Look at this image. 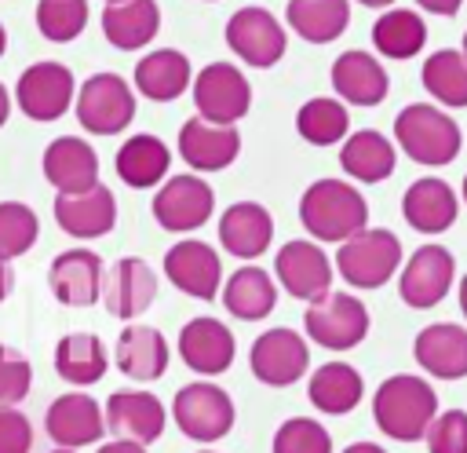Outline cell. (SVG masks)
Wrapping results in <instances>:
<instances>
[{
	"mask_svg": "<svg viewBox=\"0 0 467 453\" xmlns=\"http://www.w3.org/2000/svg\"><path fill=\"white\" fill-rule=\"evenodd\" d=\"M372 416H376V427L394 442H420L431 420L438 416V395L423 376L398 373L376 387Z\"/></svg>",
	"mask_w": 467,
	"mask_h": 453,
	"instance_id": "obj_1",
	"label": "cell"
},
{
	"mask_svg": "<svg viewBox=\"0 0 467 453\" xmlns=\"http://www.w3.org/2000/svg\"><path fill=\"white\" fill-rule=\"evenodd\" d=\"M299 223L317 241H347L368 226V205L347 179H317L299 197Z\"/></svg>",
	"mask_w": 467,
	"mask_h": 453,
	"instance_id": "obj_2",
	"label": "cell"
},
{
	"mask_svg": "<svg viewBox=\"0 0 467 453\" xmlns=\"http://www.w3.org/2000/svg\"><path fill=\"white\" fill-rule=\"evenodd\" d=\"M394 139L423 168L452 164L456 153H460V146H463L460 124L445 110H438L431 102H409L394 117Z\"/></svg>",
	"mask_w": 467,
	"mask_h": 453,
	"instance_id": "obj_3",
	"label": "cell"
},
{
	"mask_svg": "<svg viewBox=\"0 0 467 453\" xmlns=\"http://www.w3.org/2000/svg\"><path fill=\"white\" fill-rule=\"evenodd\" d=\"M401 267V241L390 230L365 226L354 237H347L336 252V270L354 289H379L394 278Z\"/></svg>",
	"mask_w": 467,
	"mask_h": 453,
	"instance_id": "obj_4",
	"label": "cell"
},
{
	"mask_svg": "<svg viewBox=\"0 0 467 453\" xmlns=\"http://www.w3.org/2000/svg\"><path fill=\"white\" fill-rule=\"evenodd\" d=\"M303 329L314 343H321L328 351H350L368 336V311L358 296L328 289L325 296L310 300V307L303 314Z\"/></svg>",
	"mask_w": 467,
	"mask_h": 453,
	"instance_id": "obj_5",
	"label": "cell"
},
{
	"mask_svg": "<svg viewBox=\"0 0 467 453\" xmlns=\"http://www.w3.org/2000/svg\"><path fill=\"white\" fill-rule=\"evenodd\" d=\"M171 416H175V424L186 438L219 442L234 427V402L219 384L197 380V384H186V387L175 391Z\"/></svg>",
	"mask_w": 467,
	"mask_h": 453,
	"instance_id": "obj_6",
	"label": "cell"
},
{
	"mask_svg": "<svg viewBox=\"0 0 467 453\" xmlns=\"http://www.w3.org/2000/svg\"><path fill=\"white\" fill-rule=\"evenodd\" d=\"M135 117V95L124 77L117 73H95L77 91V121L91 135H117Z\"/></svg>",
	"mask_w": 467,
	"mask_h": 453,
	"instance_id": "obj_7",
	"label": "cell"
},
{
	"mask_svg": "<svg viewBox=\"0 0 467 453\" xmlns=\"http://www.w3.org/2000/svg\"><path fill=\"white\" fill-rule=\"evenodd\" d=\"M226 44L230 51H237L241 62L255 66V69H266L274 62H281L285 47H288V37H285V26L266 11V7H237L230 18H226Z\"/></svg>",
	"mask_w": 467,
	"mask_h": 453,
	"instance_id": "obj_8",
	"label": "cell"
},
{
	"mask_svg": "<svg viewBox=\"0 0 467 453\" xmlns=\"http://www.w3.org/2000/svg\"><path fill=\"white\" fill-rule=\"evenodd\" d=\"M193 106L197 117L212 124H237L252 106V88L241 69L230 62H208L193 77Z\"/></svg>",
	"mask_w": 467,
	"mask_h": 453,
	"instance_id": "obj_9",
	"label": "cell"
},
{
	"mask_svg": "<svg viewBox=\"0 0 467 453\" xmlns=\"http://www.w3.org/2000/svg\"><path fill=\"white\" fill-rule=\"evenodd\" d=\"M456 281V259L445 245H420L409 263L401 267V278H398V292L409 307L416 311H431L438 307L449 289Z\"/></svg>",
	"mask_w": 467,
	"mask_h": 453,
	"instance_id": "obj_10",
	"label": "cell"
},
{
	"mask_svg": "<svg viewBox=\"0 0 467 453\" xmlns=\"http://www.w3.org/2000/svg\"><path fill=\"white\" fill-rule=\"evenodd\" d=\"M73 73L62 62H33L15 84V102L29 121H58L73 102Z\"/></svg>",
	"mask_w": 467,
	"mask_h": 453,
	"instance_id": "obj_11",
	"label": "cell"
},
{
	"mask_svg": "<svg viewBox=\"0 0 467 453\" xmlns=\"http://www.w3.org/2000/svg\"><path fill=\"white\" fill-rule=\"evenodd\" d=\"M212 208H215L212 186L201 175H190V172L168 179L157 190V197H153V219L164 230H171V234H186V230L204 226L208 216H212Z\"/></svg>",
	"mask_w": 467,
	"mask_h": 453,
	"instance_id": "obj_12",
	"label": "cell"
},
{
	"mask_svg": "<svg viewBox=\"0 0 467 453\" xmlns=\"http://www.w3.org/2000/svg\"><path fill=\"white\" fill-rule=\"evenodd\" d=\"M252 373L270 384V387H288L296 384L306 365H310V347L296 329H266L263 336H255L252 354H248Z\"/></svg>",
	"mask_w": 467,
	"mask_h": 453,
	"instance_id": "obj_13",
	"label": "cell"
},
{
	"mask_svg": "<svg viewBox=\"0 0 467 453\" xmlns=\"http://www.w3.org/2000/svg\"><path fill=\"white\" fill-rule=\"evenodd\" d=\"M44 427L51 435L55 446L62 449H80L88 442H99L106 435V413L99 409V402L91 395H80V391H69V395H58L47 413H44Z\"/></svg>",
	"mask_w": 467,
	"mask_h": 453,
	"instance_id": "obj_14",
	"label": "cell"
},
{
	"mask_svg": "<svg viewBox=\"0 0 467 453\" xmlns=\"http://www.w3.org/2000/svg\"><path fill=\"white\" fill-rule=\"evenodd\" d=\"M274 274L285 285L288 296L296 300H317L328 292L332 285V263L321 252V245L314 241H288L281 245V252L274 256Z\"/></svg>",
	"mask_w": 467,
	"mask_h": 453,
	"instance_id": "obj_15",
	"label": "cell"
},
{
	"mask_svg": "<svg viewBox=\"0 0 467 453\" xmlns=\"http://www.w3.org/2000/svg\"><path fill=\"white\" fill-rule=\"evenodd\" d=\"M241 153V135L234 124H212L204 117H190L179 128V157L197 172H223Z\"/></svg>",
	"mask_w": 467,
	"mask_h": 453,
	"instance_id": "obj_16",
	"label": "cell"
},
{
	"mask_svg": "<svg viewBox=\"0 0 467 453\" xmlns=\"http://www.w3.org/2000/svg\"><path fill=\"white\" fill-rule=\"evenodd\" d=\"M164 274L175 281V289H182L193 300H215L219 281H223V263L215 256V248H208L204 241H175L164 252Z\"/></svg>",
	"mask_w": 467,
	"mask_h": 453,
	"instance_id": "obj_17",
	"label": "cell"
},
{
	"mask_svg": "<svg viewBox=\"0 0 467 453\" xmlns=\"http://www.w3.org/2000/svg\"><path fill=\"white\" fill-rule=\"evenodd\" d=\"M102 278H106L102 259L91 248L58 252L47 270V285H51L55 300L66 307H91L102 296Z\"/></svg>",
	"mask_w": 467,
	"mask_h": 453,
	"instance_id": "obj_18",
	"label": "cell"
},
{
	"mask_svg": "<svg viewBox=\"0 0 467 453\" xmlns=\"http://www.w3.org/2000/svg\"><path fill=\"white\" fill-rule=\"evenodd\" d=\"M164 420H168V413H164L161 398L150 391H113L106 398V427L117 438L150 446L161 438Z\"/></svg>",
	"mask_w": 467,
	"mask_h": 453,
	"instance_id": "obj_19",
	"label": "cell"
},
{
	"mask_svg": "<svg viewBox=\"0 0 467 453\" xmlns=\"http://www.w3.org/2000/svg\"><path fill=\"white\" fill-rule=\"evenodd\" d=\"M234 332L219 318H190L179 332V358L201 373V376H219L234 365Z\"/></svg>",
	"mask_w": 467,
	"mask_h": 453,
	"instance_id": "obj_20",
	"label": "cell"
},
{
	"mask_svg": "<svg viewBox=\"0 0 467 453\" xmlns=\"http://www.w3.org/2000/svg\"><path fill=\"white\" fill-rule=\"evenodd\" d=\"M456 212H460V194L438 175H423V179L409 183V190L401 197V216L420 234L449 230L456 223Z\"/></svg>",
	"mask_w": 467,
	"mask_h": 453,
	"instance_id": "obj_21",
	"label": "cell"
},
{
	"mask_svg": "<svg viewBox=\"0 0 467 453\" xmlns=\"http://www.w3.org/2000/svg\"><path fill=\"white\" fill-rule=\"evenodd\" d=\"M412 354L423 373L438 380H463L467 376V329L452 321H434L416 332Z\"/></svg>",
	"mask_w": 467,
	"mask_h": 453,
	"instance_id": "obj_22",
	"label": "cell"
},
{
	"mask_svg": "<svg viewBox=\"0 0 467 453\" xmlns=\"http://www.w3.org/2000/svg\"><path fill=\"white\" fill-rule=\"evenodd\" d=\"M44 179L58 194H84L99 183V153L84 139L62 135L44 150Z\"/></svg>",
	"mask_w": 467,
	"mask_h": 453,
	"instance_id": "obj_23",
	"label": "cell"
},
{
	"mask_svg": "<svg viewBox=\"0 0 467 453\" xmlns=\"http://www.w3.org/2000/svg\"><path fill=\"white\" fill-rule=\"evenodd\" d=\"M55 219L69 237H102L117 223V197L109 186L95 183L84 194H58L55 197Z\"/></svg>",
	"mask_w": 467,
	"mask_h": 453,
	"instance_id": "obj_24",
	"label": "cell"
},
{
	"mask_svg": "<svg viewBox=\"0 0 467 453\" xmlns=\"http://www.w3.org/2000/svg\"><path fill=\"white\" fill-rule=\"evenodd\" d=\"M153 296H157V274L135 256L117 259L102 278V300H106V311L113 318L142 314L153 303Z\"/></svg>",
	"mask_w": 467,
	"mask_h": 453,
	"instance_id": "obj_25",
	"label": "cell"
},
{
	"mask_svg": "<svg viewBox=\"0 0 467 453\" xmlns=\"http://www.w3.org/2000/svg\"><path fill=\"white\" fill-rule=\"evenodd\" d=\"M332 88L339 95V102L350 106H379L387 99V69L379 66L376 55L368 51H343L332 62Z\"/></svg>",
	"mask_w": 467,
	"mask_h": 453,
	"instance_id": "obj_26",
	"label": "cell"
},
{
	"mask_svg": "<svg viewBox=\"0 0 467 453\" xmlns=\"http://www.w3.org/2000/svg\"><path fill=\"white\" fill-rule=\"evenodd\" d=\"M274 241V219L263 205L255 201H237L223 212L219 219V245L230 252V256H241V259H255L270 248Z\"/></svg>",
	"mask_w": 467,
	"mask_h": 453,
	"instance_id": "obj_27",
	"label": "cell"
},
{
	"mask_svg": "<svg viewBox=\"0 0 467 453\" xmlns=\"http://www.w3.org/2000/svg\"><path fill=\"white\" fill-rule=\"evenodd\" d=\"M161 29V7L157 0H120L106 4L102 11V37L117 51H139L146 47Z\"/></svg>",
	"mask_w": 467,
	"mask_h": 453,
	"instance_id": "obj_28",
	"label": "cell"
},
{
	"mask_svg": "<svg viewBox=\"0 0 467 453\" xmlns=\"http://www.w3.org/2000/svg\"><path fill=\"white\" fill-rule=\"evenodd\" d=\"M190 84H193L190 58H186L182 51H175V47L150 51L146 58L135 62V88H139V95H146L150 102H171V99H179Z\"/></svg>",
	"mask_w": 467,
	"mask_h": 453,
	"instance_id": "obj_29",
	"label": "cell"
},
{
	"mask_svg": "<svg viewBox=\"0 0 467 453\" xmlns=\"http://www.w3.org/2000/svg\"><path fill=\"white\" fill-rule=\"evenodd\" d=\"M117 369L131 380H157L168 369V340L153 325H124L117 336Z\"/></svg>",
	"mask_w": 467,
	"mask_h": 453,
	"instance_id": "obj_30",
	"label": "cell"
},
{
	"mask_svg": "<svg viewBox=\"0 0 467 453\" xmlns=\"http://www.w3.org/2000/svg\"><path fill=\"white\" fill-rule=\"evenodd\" d=\"M339 164L350 179L358 183H383L394 164H398V153H394V142L376 132V128H361L354 132L350 139H343L339 146Z\"/></svg>",
	"mask_w": 467,
	"mask_h": 453,
	"instance_id": "obj_31",
	"label": "cell"
},
{
	"mask_svg": "<svg viewBox=\"0 0 467 453\" xmlns=\"http://www.w3.org/2000/svg\"><path fill=\"white\" fill-rule=\"evenodd\" d=\"M117 175L124 186L131 190H146L153 183H161L168 175V164H171V150L157 139V135H131L124 139V146L117 150Z\"/></svg>",
	"mask_w": 467,
	"mask_h": 453,
	"instance_id": "obj_32",
	"label": "cell"
},
{
	"mask_svg": "<svg viewBox=\"0 0 467 453\" xmlns=\"http://www.w3.org/2000/svg\"><path fill=\"white\" fill-rule=\"evenodd\" d=\"M306 395H310V406L314 409L332 413V416H343V413H350L361 402L365 384H361V373L354 365H347V362H325L321 369L310 373Z\"/></svg>",
	"mask_w": 467,
	"mask_h": 453,
	"instance_id": "obj_33",
	"label": "cell"
},
{
	"mask_svg": "<svg viewBox=\"0 0 467 453\" xmlns=\"http://www.w3.org/2000/svg\"><path fill=\"white\" fill-rule=\"evenodd\" d=\"M285 22L306 44H332L336 37H343L350 22V4L347 0H288Z\"/></svg>",
	"mask_w": 467,
	"mask_h": 453,
	"instance_id": "obj_34",
	"label": "cell"
},
{
	"mask_svg": "<svg viewBox=\"0 0 467 453\" xmlns=\"http://www.w3.org/2000/svg\"><path fill=\"white\" fill-rule=\"evenodd\" d=\"M223 303H226V311L234 314V318H241V321H259V318H266L270 311H274V303H277V285H274V278L263 270V267H241V270H234L230 274V281L223 285Z\"/></svg>",
	"mask_w": 467,
	"mask_h": 453,
	"instance_id": "obj_35",
	"label": "cell"
},
{
	"mask_svg": "<svg viewBox=\"0 0 467 453\" xmlns=\"http://www.w3.org/2000/svg\"><path fill=\"white\" fill-rule=\"evenodd\" d=\"M106 347L95 332H66L55 347V369L62 380L77 384V387H88V384H99L106 376Z\"/></svg>",
	"mask_w": 467,
	"mask_h": 453,
	"instance_id": "obj_36",
	"label": "cell"
},
{
	"mask_svg": "<svg viewBox=\"0 0 467 453\" xmlns=\"http://www.w3.org/2000/svg\"><path fill=\"white\" fill-rule=\"evenodd\" d=\"M372 44L387 58H412L427 44V22L420 11L409 7H387L372 22Z\"/></svg>",
	"mask_w": 467,
	"mask_h": 453,
	"instance_id": "obj_37",
	"label": "cell"
},
{
	"mask_svg": "<svg viewBox=\"0 0 467 453\" xmlns=\"http://www.w3.org/2000/svg\"><path fill=\"white\" fill-rule=\"evenodd\" d=\"M420 80H423V88L431 91L434 102H441L449 110L467 106V55L463 51L441 47V51L427 55L423 69H420Z\"/></svg>",
	"mask_w": 467,
	"mask_h": 453,
	"instance_id": "obj_38",
	"label": "cell"
},
{
	"mask_svg": "<svg viewBox=\"0 0 467 453\" xmlns=\"http://www.w3.org/2000/svg\"><path fill=\"white\" fill-rule=\"evenodd\" d=\"M296 128L299 135L310 142V146H332L339 139H347V128H350V113L339 99H328V95H317V99H306L296 113Z\"/></svg>",
	"mask_w": 467,
	"mask_h": 453,
	"instance_id": "obj_39",
	"label": "cell"
},
{
	"mask_svg": "<svg viewBox=\"0 0 467 453\" xmlns=\"http://www.w3.org/2000/svg\"><path fill=\"white\" fill-rule=\"evenodd\" d=\"M88 26V0H40L36 4V29L55 44H69Z\"/></svg>",
	"mask_w": 467,
	"mask_h": 453,
	"instance_id": "obj_40",
	"label": "cell"
},
{
	"mask_svg": "<svg viewBox=\"0 0 467 453\" xmlns=\"http://www.w3.org/2000/svg\"><path fill=\"white\" fill-rule=\"evenodd\" d=\"M36 234H40V223H36V216H33L29 205H22V201H0V259L4 263L15 259V256H22V252H29L33 241H36Z\"/></svg>",
	"mask_w": 467,
	"mask_h": 453,
	"instance_id": "obj_41",
	"label": "cell"
},
{
	"mask_svg": "<svg viewBox=\"0 0 467 453\" xmlns=\"http://www.w3.org/2000/svg\"><path fill=\"white\" fill-rule=\"evenodd\" d=\"M274 453H332V435L310 416H292L277 427Z\"/></svg>",
	"mask_w": 467,
	"mask_h": 453,
	"instance_id": "obj_42",
	"label": "cell"
},
{
	"mask_svg": "<svg viewBox=\"0 0 467 453\" xmlns=\"http://www.w3.org/2000/svg\"><path fill=\"white\" fill-rule=\"evenodd\" d=\"M33 384V365L22 351L0 343V406H15L29 395Z\"/></svg>",
	"mask_w": 467,
	"mask_h": 453,
	"instance_id": "obj_43",
	"label": "cell"
},
{
	"mask_svg": "<svg viewBox=\"0 0 467 453\" xmlns=\"http://www.w3.org/2000/svg\"><path fill=\"white\" fill-rule=\"evenodd\" d=\"M423 438L431 453H467V413L463 409L438 413Z\"/></svg>",
	"mask_w": 467,
	"mask_h": 453,
	"instance_id": "obj_44",
	"label": "cell"
},
{
	"mask_svg": "<svg viewBox=\"0 0 467 453\" xmlns=\"http://www.w3.org/2000/svg\"><path fill=\"white\" fill-rule=\"evenodd\" d=\"M33 449V424L15 406H0V453H29Z\"/></svg>",
	"mask_w": 467,
	"mask_h": 453,
	"instance_id": "obj_45",
	"label": "cell"
},
{
	"mask_svg": "<svg viewBox=\"0 0 467 453\" xmlns=\"http://www.w3.org/2000/svg\"><path fill=\"white\" fill-rule=\"evenodd\" d=\"M427 15H441V18H452L460 7H463V0H416Z\"/></svg>",
	"mask_w": 467,
	"mask_h": 453,
	"instance_id": "obj_46",
	"label": "cell"
},
{
	"mask_svg": "<svg viewBox=\"0 0 467 453\" xmlns=\"http://www.w3.org/2000/svg\"><path fill=\"white\" fill-rule=\"evenodd\" d=\"M99 453H146V446H139V442H128V438H113V442L99 446Z\"/></svg>",
	"mask_w": 467,
	"mask_h": 453,
	"instance_id": "obj_47",
	"label": "cell"
},
{
	"mask_svg": "<svg viewBox=\"0 0 467 453\" xmlns=\"http://www.w3.org/2000/svg\"><path fill=\"white\" fill-rule=\"evenodd\" d=\"M11 285H15V270H11V267L0 259V303L11 296Z\"/></svg>",
	"mask_w": 467,
	"mask_h": 453,
	"instance_id": "obj_48",
	"label": "cell"
},
{
	"mask_svg": "<svg viewBox=\"0 0 467 453\" xmlns=\"http://www.w3.org/2000/svg\"><path fill=\"white\" fill-rule=\"evenodd\" d=\"M343 453H387L383 446H376V442H350Z\"/></svg>",
	"mask_w": 467,
	"mask_h": 453,
	"instance_id": "obj_49",
	"label": "cell"
},
{
	"mask_svg": "<svg viewBox=\"0 0 467 453\" xmlns=\"http://www.w3.org/2000/svg\"><path fill=\"white\" fill-rule=\"evenodd\" d=\"M7 113H11V99H7V91H4V84H0V128H4Z\"/></svg>",
	"mask_w": 467,
	"mask_h": 453,
	"instance_id": "obj_50",
	"label": "cell"
},
{
	"mask_svg": "<svg viewBox=\"0 0 467 453\" xmlns=\"http://www.w3.org/2000/svg\"><path fill=\"white\" fill-rule=\"evenodd\" d=\"M460 311H463V318H467V274H463V281H460Z\"/></svg>",
	"mask_w": 467,
	"mask_h": 453,
	"instance_id": "obj_51",
	"label": "cell"
},
{
	"mask_svg": "<svg viewBox=\"0 0 467 453\" xmlns=\"http://www.w3.org/2000/svg\"><path fill=\"white\" fill-rule=\"evenodd\" d=\"M358 4H365V7H394V0H358Z\"/></svg>",
	"mask_w": 467,
	"mask_h": 453,
	"instance_id": "obj_52",
	"label": "cell"
},
{
	"mask_svg": "<svg viewBox=\"0 0 467 453\" xmlns=\"http://www.w3.org/2000/svg\"><path fill=\"white\" fill-rule=\"evenodd\" d=\"M4 47H7V33H4V26H0V55H4Z\"/></svg>",
	"mask_w": 467,
	"mask_h": 453,
	"instance_id": "obj_53",
	"label": "cell"
},
{
	"mask_svg": "<svg viewBox=\"0 0 467 453\" xmlns=\"http://www.w3.org/2000/svg\"><path fill=\"white\" fill-rule=\"evenodd\" d=\"M460 197L467 201V175H463V186H460Z\"/></svg>",
	"mask_w": 467,
	"mask_h": 453,
	"instance_id": "obj_54",
	"label": "cell"
},
{
	"mask_svg": "<svg viewBox=\"0 0 467 453\" xmlns=\"http://www.w3.org/2000/svg\"><path fill=\"white\" fill-rule=\"evenodd\" d=\"M51 453H77V449H62V446H58V449H51Z\"/></svg>",
	"mask_w": 467,
	"mask_h": 453,
	"instance_id": "obj_55",
	"label": "cell"
},
{
	"mask_svg": "<svg viewBox=\"0 0 467 453\" xmlns=\"http://www.w3.org/2000/svg\"><path fill=\"white\" fill-rule=\"evenodd\" d=\"M460 51H463V55H467V33H463V47H460Z\"/></svg>",
	"mask_w": 467,
	"mask_h": 453,
	"instance_id": "obj_56",
	"label": "cell"
},
{
	"mask_svg": "<svg viewBox=\"0 0 467 453\" xmlns=\"http://www.w3.org/2000/svg\"><path fill=\"white\" fill-rule=\"evenodd\" d=\"M106 4H120V0H106Z\"/></svg>",
	"mask_w": 467,
	"mask_h": 453,
	"instance_id": "obj_57",
	"label": "cell"
},
{
	"mask_svg": "<svg viewBox=\"0 0 467 453\" xmlns=\"http://www.w3.org/2000/svg\"><path fill=\"white\" fill-rule=\"evenodd\" d=\"M201 453H212V449H201Z\"/></svg>",
	"mask_w": 467,
	"mask_h": 453,
	"instance_id": "obj_58",
	"label": "cell"
}]
</instances>
